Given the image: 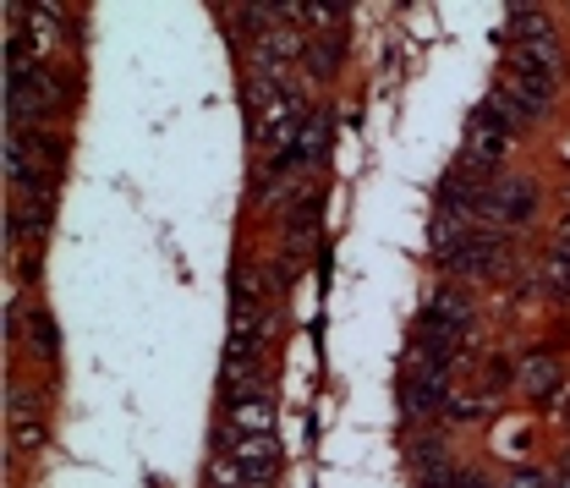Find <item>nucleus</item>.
Here are the masks:
<instances>
[{
    "label": "nucleus",
    "instance_id": "nucleus-4",
    "mask_svg": "<svg viewBox=\"0 0 570 488\" xmlns=\"http://www.w3.org/2000/svg\"><path fill=\"white\" fill-rule=\"evenodd\" d=\"M417 324H433L444 335H472V302L461 291H433L423 302V319Z\"/></svg>",
    "mask_w": 570,
    "mask_h": 488
},
{
    "label": "nucleus",
    "instance_id": "nucleus-6",
    "mask_svg": "<svg viewBox=\"0 0 570 488\" xmlns=\"http://www.w3.org/2000/svg\"><path fill=\"white\" fill-rule=\"evenodd\" d=\"M543 291L549 296H570V209L560 219V242H554V253H549V264H543Z\"/></svg>",
    "mask_w": 570,
    "mask_h": 488
},
{
    "label": "nucleus",
    "instance_id": "nucleus-5",
    "mask_svg": "<svg viewBox=\"0 0 570 488\" xmlns=\"http://www.w3.org/2000/svg\"><path fill=\"white\" fill-rule=\"evenodd\" d=\"M515 379H521V390H527L532 401H560V396H566V368H560L554 357H527V362L515 368Z\"/></svg>",
    "mask_w": 570,
    "mask_h": 488
},
{
    "label": "nucleus",
    "instance_id": "nucleus-1",
    "mask_svg": "<svg viewBox=\"0 0 570 488\" xmlns=\"http://www.w3.org/2000/svg\"><path fill=\"white\" fill-rule=\"evenodd\" d=\"M521 133V110L504 99V88H489V99L466 116V143L455 154V170L478 176V182H494L499 159L510 154V143Z\"/></svg>",
    "mask_w": 570,
    "mask_h": 488
},
{
    "label": "nucleus",
    "instance_id": "nucleus-3",
    "mask_svg": "<svg viewBox=\"0 0 570 488\" xmlns=\"http://www.w3.org/2000/svg\"><path fill=\"white\" fill-rule=\"evenodd\" d=\"M401 407H406V418H433V412H450V368H433V362H406V373H401Z\"/></svg>",
    "mask_w": 570,
    "mask_h": 488
},
{
    "label": "nucleus",
    "instance_id": "nucleus-8",
    "mask_svg": "<svg viewBox=\"0 0 570 488\" xmlns=\"http://www.w3.org/2000/svg\"><path fill=\"white\" fill-rule=\"evenodd\" d=\"M504 488H549V478H543L538 467H521V472H510V484Z\"/></svg>",
    "mask_w": 570,
    "mask_h": 488
},
{
    "label": "nucleus",
    "instance_id": "nucleus-2",
    "mask_svg": "<svg viewBox=\"0 0 570 488\" xmlns=\"http://www.w3.org/2000/svg\"><path fill=\"white\" fill-rule=\"evenodd\" d=\"M538 214V187L527 176H494L489 193H483V225L510 231V225H527Z\"/></svg>",
    "mask_w": 570,
    "mask_h": 488
},
{
    "label": "nucleus",
    "instance_id": "nucleus-9",
    "mask_svg": "<svg viewBox=\"0 0 570 488\" xmlns=\"http://www.w3.org/2000/svg\"><path fill=\"white\" fill-rule=\"evenodd\" d=\"M549 488H570V467H566V472H554V478H549Z\"/></svg>",
    "mask_w": 570,
    "mask_h": 488
},
{
    "label": "nucleus",
    "instance_id": "nucleus-7",
    "mask_svg": "<svg viewBox=\"0 0 570 488\" xmlns=\"http://www.w3.org/2000/svg\"><path fill=\"white\" fill-rule=\"evenodd\" d=\"M33 347L45 351V357H56V330H50V319H45V313H33Z\"/></svg>",
    "mask_w": 570,
    "mask_h": 488
}]
</instances>
